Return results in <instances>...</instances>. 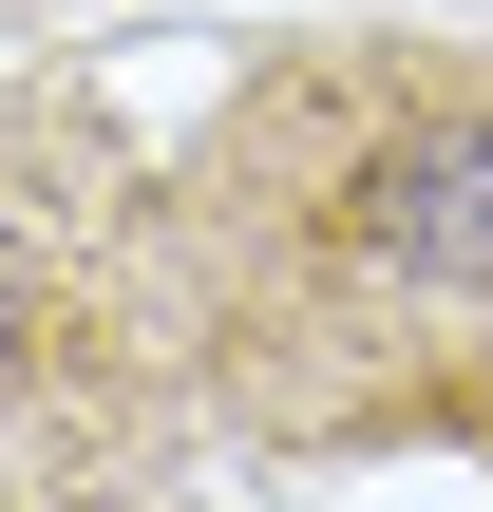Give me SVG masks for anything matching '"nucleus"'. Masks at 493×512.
<instances>
[{"label":"nucleus","instance_id":"1","mask_svg":"<svg viewBox=\"0 0 493 512\" xmlns=\"http://www.w3.org/2000/svg\"><path fill=\"white\" fill-rule=\"evenodd\" d=\"M152 304L285 456H493V57H266L152 190Z\"/></svg>","mask_w":493,"mask_h":512},{"label":"nucleus","instance_id":"2","mask_svg":"<svg viewBox=\"0 0 493 512\" xmlns=\"http://www.w3.org/2000/svg\"><path fill=\"white\" fill-rule=\"evenodd\" d=\"M95 342H133V323H114V285H95L57 228H19V209H0V380H19V361H95Z\"/></svg>","mask_w":493,"mask_h":512}]
</instances>
